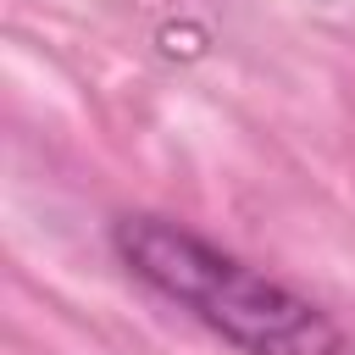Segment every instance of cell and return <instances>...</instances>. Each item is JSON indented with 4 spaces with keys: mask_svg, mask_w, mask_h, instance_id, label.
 Wrapping results in <instances>:
<instances>
[{
    "mask_svg": "<svg viewBox=\"0 0 355 355\" xmlns=\"http://www.w3.org/2000/svg\"><path fill=\"white\" fill-rule=\"evenodd\" d=\"M111 250L150 294L189 311L239 355H349L344 327L311 305L300 288L277 283L272 272L239 261L233 250L200 239L194 227L133 211L111 222Z\"/></svg>",
    "mask_w": 355,
    "mask_h": 355,
    "instance_id": "1",
    "label": "cell"
}]
</instances>
